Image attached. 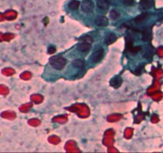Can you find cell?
<instances>
[{
	"instance_id": "1",
	"label": "cell",
	"mask_w": 163,
	"mask_h": 153,
	"mask_svg": "<svg viewBox=\"0 0 163 153\" xmlns=\"http://www.w3.org/2000/svg\"><path fill=\"white\" fill-rule=\"evenodd\" d=\"M67 109L69 112L77 113L81 118H87L90 115V109L85 104H75Z\"/></svg>"
},
{
	"instance_id": "2",
	"label": "cell",
	"mask_w": 163,
	"mask_h": 153,
	"mask_svg": "<svg viewBox=\"0 0 163 153\" xmlns=\"http://www.w3.org/2000/svg\"><path fill=\"white\" fill-rule=\"evenodd\" d=\"M66 63V59L61 56L52 57L49 59V64L51 65V66L54 68L55 69H58V70L62 69L65 66Z\"/></svg>"
},
{
	"instance_id": "3",
	"label": "cell",
	"mask_w": 163,
	"mask_h": 153,
	"mask_svg": "<svg viewBox=\"0 0 163 153\" xmlns=\"http://www.w3.org/2000/svg\"><path fill=\"white\" fill-rule=\"evenodd\" d=\"M114 136H115V131L113 129H108V131L105 132L103 140V143L105 146L107 147H111L114 144Z\"/></svg>"
},
{
	"instance_id": "4",
	"label": "cell",
	"mask_w": 163,
	"mask_h": 153,
	"mask_svg": "<svg viewBox=\"0 0 163 153\" xmlns=\"http://www.w3.org/2000/svg\"><path fill=\"white\" fill-rule=\"evenodd\" d=\"M65 148L68 152H81V150L79 149L77 146V144L73 140H69L65 144Z\"/></svg>"
},
{
	"instance_id": "5",
	"label": "cell",
	"mask_w": 163,
	"mask_h": 153,
	"mask_svg": "<svg viewBox=\"0 0 163 153\" xmlns=\"http://www.w3.org/2000/svg\"><path fill=\"white\" fill-rule=\"evenodd\" d=\"M82 11L85 13H91L94 9V3L91 0H84L83 1L81 5Z\"/></svg>"
},
{
	"instance_id": "6",
	"label": "cell",
	"mask_w": 163,
	"mask_h": 153,
	"mask_svg": "<svg viewBox=\"0 0 163 153\" xmlns=\"http://www.w3.org/2000/svg\"><path fill=\"white\" fill-rule=\"evenodd\" d=\"M104 49L100 48L99 49H97L92 56V61L93 63H97L100 61H101V59L104 57Z\"/></svg>"
},
{
	"instance_id": "7",
	"label": "cell",
	"mask_w": 163,
	"mask_h": 153,
	"mask_svg": "<svg viewBox=\"0 0 163 153\" xmlns=\"http://www.w3.org/2000/svg\"><path fill=\"white\" fill-rule=\"evenodd\" d=\"M95 24L100 27H104L108 25V19L104 16H98L95 19Z\"/></svg>"
},
{
	"instance_id": "8",
	"label": "cell",
	"mask_w": 163,
	"mask_h": 153,
	"mask_svg": "<svg viewBox=\"0 0 163 153\" xmlns=\"http://www.w3.org/2000/svg\"><path fill=\"white\" fill-rule=\"evenodd\" d=\"M122 82V80L121 78H119V77H115L114 78L111 79V82H110V84H111V86H112L113 88L118 89L119 87L121 86Z\"/></svg>"
},
{
	"instance_id": "9",
	"label": "cell",
	"mask_w": 163,
	"mask_h": 153,
	"mask_svg": "<svg viewBox=\"0 0 163 153\" xmlns=\"http://www.w3.org/2000/svg\"><path fill=\"white\" fill-rule=\"evenodd\" d=\"M133 37H131L130 34H128L126 37V52H130V50L133 48L134 46Z\"/></svg>"
},
{
	"instance_id": "10",
	"label": "cell",
	"mask_w": 163,
	"mask_h": 153,
	"mask_svg": "<svg viewBox=\"0 0 163 153\" xmlns=\"http://www.w3.org/2000/svg\"><path fill=\"white\" fill-rule=\"evenodd\" d=\"M97 7L100 8V10L106 11L110 7V3L107 0H98L97 1Z\"/></svg>"
},
{
	"instance_id": "11",
	"label": "cell",
	"mask_w": 163,
	"mask_h": 153,
	"mask_svg": "<svg viewBox=\"0 0 163 153\" xmlns=\"http://www.w3.org/2000/svg\"><path fill=\"white\" fill-rule=\"evenodd\" d=\"M53 122L58 124H65L68 121V116L67 115H61L57 116L52 119Z\"/></svg>"
},
{
	"instance_id": "12",
	"label": "cell",
	"mask_w": 163,
	"mask_h": 153,
	"mask_svg": "<svg viewBox=\"0 0 163 153\" xmlns=\"http://www.w3.org/2000/svg\"><path fill=\"white\" fill-rule=\"evenodd\" d=\"M151 37H152L151 30H150V28H146V29L142 31V40L145 41H148L150 40Z\"/></svg>"
},
{
	"instance_id": "13",
	"label": "cell",
	"mask_w": 163,
	"mask_h": 153,
	"mask_svg": "<svg viewBox=\"0 0 163 153\" xmlns=\"http://www.w3.org/2000/svg\"><path fill=\"white\" fill-rule=\"evenodd\" d=\"M148 18L149 13H142V14L137 16L135 19H134V22L135 23H137V24H138V23H142V22H144L145 20H146Z\"/></svg>"
},
{
	"instance_id": "14",
	"label": "cell",
	"mask_w": 163,
	"mask_h": 153,
	"mask_svg": "<svg viewBox=\"0 0 163 153\" xmlns=\"http://www.w3.org/2000/svg\"><path fill=\"white\" fill-rule=\"evenodd\" d=\"M116 40H117L116 35L115 34H112V33L108 34L105 37V42L107 45H111L112 43H114Z\"/></svg>"
},
{
	"instance_id": "15",
	"label": "cell",
	"mask_w": 163,
	"mask_h": 153,
	"mask_svg": "<svg viewBox=\"0 0 163 153\" xmlns=\"http://www.w3.org/2000/svg\"><path fill=\"white\" fill-rule=\"evenodd\" d=\"M77 49L81 52H87V51L90 50V49H91V44L82 41L81 43L78 44Z\"/></svg>"
},
{
	"instance_id": "16",
	"label": "cell",
	"mask_w": 163,
	"mask_h": 153,
	"mask_svg": "<svg viewBox=\"0 0 163 153\" xmlns=\"http://www.w3.org/2000/svg\"><path fill=\"white\" fill-rule=\"evenodd\" d=\"M140 5L143 9H150L154 5V0H140Z\"/></svg>"
},
{
	"instance_id": "17",
	"label": "cell",
	"mask_w": 163,
	"mask_h": 153,
	"mask_svg": "<svg viewBox=\"0 0 163 153\" xmlns=\"http://www.w3.org/2000/svg\"><path fill=\"white\" fill-rule=\"evenodd\" d=\"M121 118H122V116L120 114L115 113V114H111L110 116H108L107 120L110 123H114V122H117V121L120 120Z\"/></svg>"
},
{
	"instance_id": "18",
	"label": "cell",
	"mask_w": 163,
	"mask_h": 153,
	"mask_svg": "<svg viewBox=\"0 0 163 153\" xmlns=\"http://www.w3.org/2000/svg\"><path fill=\"white\" fill-rule=\"evenodd\" d=\"M30 99H31V101L35 103V104H41L44 100L43 97L40 94H33V95L31 96Z\"/></svg>"
},
{
	"instance_id": "19",
	"label": "cell",
	"mask_w": 163,
	"mask_h": 153,
	"mask_svg": "<svg viewBox=\"0 0 163 153\" xmlns=\"http://www.w3.org/2000/svg\"><path fill=\"white\" fill-rule=\"evenodd\" d=\"M73 66L77 69H81L84 66V61L81 59H75L72 62Z\"/></svg>"
},
{
	"instance_id": "20",
	"label": "cell",
	"mask_w": 163,
	"mask_h": 153,
	"mask_svg": "<svg viewBox=\"0 0 163 153\" xmlns=\"http://www.w3.org/2000/svg\"><path fill=\"white\" fill-rule=\"evenodd\" d=\"M48 140L50 144L56 145V144H58L60 142H61V139L58 136H51L49 137Z\"/></svg>"
},
{
	"instance_id": "21",
	"label": "cell",
	"mask_w": 163,
	"mask_h": 153,
	"mask_svg": "<svg viewBox=\"0 0 163 153\" xmlns=\"http://www.w3.org/2000/svg\"><path fill=\"white\" fill-rule=\"evenodd\" d=\"M79 6H80V3L78 1L73 0V1H72L69 4V8L70 10H72V11H75V10H77Z\"/></svg>"
},
{
	"instance_id": "22",
	"label": "cell",
	"mask_w": 163,
	"mask_h": 153,
	"mask_svg": "<svg viewBox=\"0 0 163 153\" xmlns=\"http://www.w3.org/2000/svg\"><path fill=\"white\" fill-rule=\"evenodd\" d=\"M144 113H142V112H141V110H140L139 112H138V114H137V115L135 116V117H134V123L139 124L142 120L144 119Z\"/></svg>"
},
{
	"instance_id": "23",
	"label": "cell",
	"mask_w": 163,
	"mask_h": 153,
	"mask_svg": "<svg viewBox=\"0 0 163 153\" xmlns=\"http://www.w3.org/2000/svg\"><path fill=\"white\" fill-rule=\"evenodd\" d=\"M133 136V129L130 128H127L124 131V137L127 140H129Z\"/></svg>"
},
{
	"instance_id": "24",
	"label": "cell",
	"mask_w": 163,
	"mask_h": 153,
	"mask_svg": "<svg viewBox=\"0 0 163 153\" xmlns=\"http://www.w3.org/2000/svg\"><path fill=\"white\" fill-rule=\"evenodd\" d=\"M31 108H32V104L31 103L25 104V105H22L20 107V111L22 112H28Z\"/></svg>"
},
{
	"instance_id": "25",
	"label": "cell",
	"mask_w": 163,
	"mask_h": 153,
	"mask_svg": "<svg viewBox=\"0 0 163 153\" xmlns=\"http://www.w3.org/2000/svg\"><path fill=\"white\" fill-rule=\"evenodd\" d=\"M28 124H30V126H33V127H37L38 125H40L41 121H40L38 119L33 118V119L30 120L28 121Z\"/></svg>"
},
{
	"instance_id": "26",
	"label": "cell",
	"mask_w": 163,
	"mask_h": 153,
	"mask_svg": "<svg viewBox=\"0 0 163 153\" xmlns=\"http://www.w3.org/2000/svg\"><path fill=\"white\" fill-rule=\"evenodd\" d=\"M81 40L83 42H86V43H89V44H92L93 42V38L89 35H85V36L82 37Z\"/></svg>"
},
{
	"instance_id": "27",
	"label": "cell",
	"mask_w": 163,
	"mask_h": 153,
	"mask_svg": "<svg viewBox=\"0 0 163 153\" xmlns=\"http://www.w3.org/2000/svg\"><path fill=\"white\" fill-rule=\"evenodd\" d=\"M31 77H32V75L30 73V72H24L23 73L21 74V78L23 79V80H30L31 78Z\"/></svg>"
},
{
	"instance_id": "28",
	"label": "cell",
	"mask_w": 163,
	"mask_h": 153,
	"mask_svg": "<svg viewBox=\"0 0 163 153\" xmlns=\"http://www.w3.org/2000/svg\"><path fill=\"white\" fill-rule=\"evenodd\" d=\"M152 56H153V51H152V49H146V50L145 51L144 54H143V57H146V58H147V59L151 58Z\"/></svg>"
},
{
	"instance_id": "29",
	"label": "cell",
	"mask_w": 163,
	"mask_h": 153,
	"mask_svg": "<svg viewBox=\"0 0 163 153\" xmlns=\"http://www.w3.org/2000/svg\"><path fill=\"white\" fill-rule=\"evenodd\" d=\"M110 17L113 20H115V19H117L119 17V13L116 11L115 10H112L111 13H110Z\"/></svg>"
},
{
	"instance_id": "30",
	"label": "cell",
	"mask_w": 163,
	"mask_h": 153,
	"mask_svg": "<svg viewBox=\"0 0 163 153\" xmlns=\"http://www.w3.org/2000/svg\"><path fill=\"white\" fill-rule=\"evenodd\" d=\"M141 46H134L130 50V52L131 53V54H136L138 52H139L141 50Z\"/></svg>"
},
{
	"instance_id": "31",
	"label": "cell",
	"mask_w": 163,
	"mask_h": 153,
	"mask_svg": "<svg viewBox=\"0 0 163 153\" xmlns=\"http://www.w3.org/2000/svg\"><path fill=\"white\" fill-rule=\"evenodd\" d=\"M16 16H17V14H16V12H15V11L9 12L7 15V19H15V18H16Z\"/></svg>"
},
{
	"instance_id": "32",
	"label": "cell",
	"mask_w": 163,
	"mask_h": 153,
	"mask_svg": "<svg viewBox=\"0 0 163 153\" xmlns=\"http://www.w3.org/2000/svg\"><path fill=\"white\" fill-rule=\"evenodd\" d=\"M4 115H5V117H7L8 119H14L15 117V114L14 112H6V113H4Z\"/></svg>"
},
{
	"instance_id": "33",
	"label": "cell",
	"mask_w": 163,
	"mask_h": 153,
	"mask_svg": "<svg viewBox=\"0 0 163 153\" xmlns=\"http://www.w3.org/2000/svg\"><path fill=\"white\" fill-rule=\"evenodd\" d=\"M122 1L126 6H132L134 4V0H122Z\"/></svg>"
},
{
	"instance_id": "34",
	"label": "cell",
	"mask_w": 163,
	"mask_h": 153,
	"mask_svg": "<svg viewBox=\"0 0 163 153\" xmlns=\"http://www.w3.org/2000/svg\"><path fill=\"white\" fill-rule=\"evenodd\" d=\"M3 73L7 75H12L15 73V71L13 70V69H7L4 70Z\"/></svg>"
},
{
	"instance_id": "35",
	"label": "cell",
	"mask_w": 163,
	"mask_h": 153,
	"mask_svg": "<svg viewBox=\"0 0 163 153\" xmlns=\"http://www.w3.org/2000/svg\"><path fill=\"white\" fill-rule=\"evenodd\" d=\"M108 152H119V151L117 149H115L114 147H108Z\"/></svg>"
},
{
	"instance_id": "36",
	"label": "cell",
	"mask_w": 163,
	"mask_h": 153,
	"mask_svg": "<svg viewBox=\"0 0 163 153\" xmlns=\"http://www.w3.org/2000/svg\"><path fill=\"white\" fill-rule=\"evenodd\" d=\"M56 52V48H55V46H53V45H51L49 48L48 49V53H55Z\"/></svg>"
},
{
	"instance_id": "37",
	"label": "cell",
	"mask_w": 163,
	"mask_h": 153,
	"mask_svg": "<svg viewBox=\"0 0 163 153\" xmlns=\"http://www.w3.org/2000/svg\"><path fill=\"white\" fill-rule=\"evenodd\" d=\"M134 73L136 75H140L142 73V68L141 67H138L135 70H134Z\"/></svg>"
},
{
	"instance_id": "38",
	"label": "cell",
	"mask_w": 163,
	"mask_h": 153,
	"mask_svg": "<svg viewBox=\"0 0 163 153\" xmlns=\"http://www.w3.org/2000/svg\"><path fill=\"white\" fill-rule=\"evenodd\" d=\"M158 120V119L157 116H156V115H154V116H152V118H151V121H152L153 123H157Z\"/></svg>"
},
{
	"instance_id": "39",
	"label": "cell",
	"mask_w": 163,
	"mask_h": 153,
	"mask_svg": "<svg viewBox=\"0 0 163 153\" xmlns=\"http://www.w3.org/2000/svg\"><path fill=\"white\" fill-rule=\"evenodd\" d=\"M158 54H159L160 56H162V49H159L158 50Z\"/></svg>"
}]
</instances>
